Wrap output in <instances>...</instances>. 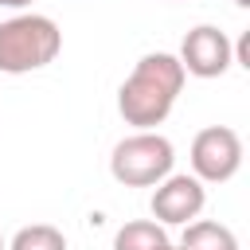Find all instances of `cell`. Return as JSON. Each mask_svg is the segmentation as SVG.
<instances>
[{"instance_id": "6da1fadb", "label": "cell", "mask_w": 250, "mask_h": 250, "mask_svg": "<svg viewBox=\"0 0 250 250\" xmlns=\"http://www.w3.org/2000/svg\"><path fill=\"white\" fill-rule=\"evenodd\" d=\"M184 78L188 74L176 55H164V51L145 55L117 90V113L125 117V125H137V133L156 129L172 113V105L184 90Z\"/></svg>"}, {"instance_id": "9c48e42d", "label": "cell", "mask_w": 250, "mask_h": 250, "mask_svg": "<svg viewBox=\"0 0 250 250\" xmlns=\"http://www.w3.org/2000/svg\"><path fill=\"white\" fill-rule=\"evenodd\" d=\"M8 250H66V238L51 223H31V227L16 230V238H12Z\"/></svg>"}, {"instance_id": "8992f818", "label": "cell", "mask_w": 250, "mask_h": 250, "mask_svg": "<svg viewBox=\"0 0 250 250\" xmlns=\"http://www.w3.org/2000/svg\"><path fill=\"white\" fill-rule=\"evenodd\" d=\"M207 203V191L195 176H164L152 191V215L160 219V227H188L199 219Z\"/></svg>"}, {"instance_id": "30bf717a", "label": "cell", "mask_w": 250, "mask_h": 250, "mask_svg": "<svg viewBox=\"0 0 250 250\" xmlns=\"http://www.w3.org/2000/svg\"><path fill=\"white\" fill-rule=\"evenodd\" d=\"M234 59H238V66H250V35H242V39H238Z\"/></svg>"}, {"instance_id": "4fadbf2b", "label": "cell", "mask_w": 250, "mask_h": 250, "mask_svg": "<svg viewBox=\"0 0 250 250\" xmlns=\"http://www.w3.org/2000/svg\"><path fill=\"white\" fill-rule=\"evenodd\" d=\"M164 250H184V246H172V242H168V246H164Z\"/></svg>"}, {"instance_id": "3957f363", "label": "cell", "mask_w": 250, "mask_h": 250, "mask_svg": "<svg viewBox=\"0 0 250 250\" xmlns=\"http://www.w3.org/2000/svg\"><path fill=\"white\" fill-rule=\"evenodd\" d=\"M172 164H176V148L156 129L133 133V137L117 141V148L109 156V172L125 188H152L164 176H172Z\"/></svg>"}, {"instance_id": "8fae6325", "label": "cell", "mask_w": 250, "mask_h": 250, "mask_svg": "<svg viewBox=\"0 0 250 250\" xmlns=\"http://www.w3.org/2000/svg\"><path fill=\"white\" fill-rule=\"evenodd\" d=\"M31 0H0V8H27Z\"/></svg>"}, {"instance_id": "277c9868", "label": "cell", "mask_w": 250, "mask_h": 250, "mask_svg": "<svg viewBox=\"0 0 250 250\" xmlns=\"http://www.w3.org/2000/svg\"><path fill=\"white\" fill-rule=\"evenodd\" d=\"M242 168V137L227 125H207L191 141V172L199 184H227Z\"/></svg>"}, {"instance_id": "5b68a950", "label": "cell", "mask_w": 250, "mask_h": 250, "mask_svg": "<svg viewBox=\"0 0 250 250\" xmlns=\"http://www.w3.org/2000/svg\"><path fill=\"white\" fill-rule=\"evenodd\" d=\"M234 62V43L227 39V31H219L215 23H199L184 35L180 43V66L184 74L195 78H219L227 74Z\"/></svg>"}, {"instance_id": "5bb4252c", "label": "cell", "mask_w": 250, "mask_h": 250, "mask_svg": "<svg viewBox=\"0 0 250 250\" xmlns=\"http://www.w3.org/2000/svg\"><path fill=\"white\" fill-rule=\"evenodd\" d=\"M0 250H8V246H4V238H0Z\"/></svg>"}, {"instance_id": "7c38bea8", "label": "cell", "mask_w": 250, "mask_h": 250, "mask_svg": "<svg viewBox=\"0 0 250 250\" xmlns=\"http://www.w3.org/2000/svg\"><path fill=\"white\" fill-rule=\"evenodd\" d=\"M234 4H238V8H250V0H234Z\"/></svg>"}, {"instance_id": "7a4b0ae2", "label": "cell", "mask_w": 250, "mask_h": 250, "mask_svg": "<svg viewBox=\"0 0 250 250\" xmlns=\"http://www.w3.org/2000/svg\"><path fill=\"white\" fill-rule=\"evenodd\" d=\"M62 51V31L51 16H12L0 23V70L4 74H31L55 62Z\"/></svg>"}, {"instance_id": "ba28073f", "label": "cell", "mask_w": 250, "mask_h": 250, "mask_svg": "<svg viewBox=\"0 0 250 250\" xmlns=\"http://www.w3.org/2000/svg\"><path fill=\"white\" fill-rule=\"evenodd\" d=\"M164 246H168V234L152 219H133L113 238V250H164Z\"/></svg>"}, {"instance_id": "52a82bcc", "label": "cell", "mask_w": 250, "mask_h": 250, "mask_svg": "<svg viewBox=\"0 0 250 250\" xmlns=\"http://www.w3.org/2000/svg\"><path fill=\"white\" fill-rule=\"evenodd\" d=\"M180 246H184V250H238V238H234V230L223 227V223L195 219V223H188Z\"/></svg>"}]
</instances>
